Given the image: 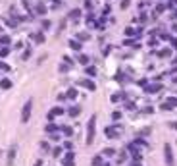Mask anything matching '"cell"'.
<instances>
[{"instance_id": "277c9868", "label": "cell", "mask_w": 177, "mask_h": 166, "mask_svg": "<svg viewBox=\"0 0 177 166\" xmlns=\"http://www.w3.org/2000/svg\"><path fill=\"white\" fill-rule=\"evenodd\" d=\"M14 158H16V149H10V155H8V162H12Z\"/></svg>"}, {"instance_id": "7a4b0ae2", "label": "cell", "mask_w": 177, "mask_h": 166, "mask_svg": "<svg viewBox=\"0 0 177 166\" xmlns=\"http://www.w3.org/2000/svg\"><path fill=\"white\" fill-rule=\"evenodd\" d=\"M31 104H33V100H27L25 104H23V112H21V122H27V120H29V116H31Z\"/></svg>"}, {"instance_id": "6da1fadb", "label": "cell", "mask_w": 177, "mask_h": 166, "mask_svg": "<svg viewBox=\"0 0 177 166\" xmlns=\"http://www.w3.org/2000/svg\"><path fill=\"white\" fill-rule=\"evenodd\" d=\"M94 122H96V116H92L91 122H88V126H87V143L88 145H91L92 139H94Z\"/></svg>"}, {"instance_id": "3957f363", "label": "cell", "mask_w": 177, "mask_h": 166, "mask_svg": "<svg viewBox=\"0 0 177 166\" xmlns=\"http://www.w3.org/2000/svg\"><path fill=\"white\" fill-rule=\"evenodd\" d=\"M166 158H168V166H173V155H171V147L169 145H166Z\"/></svg>"}]
</instances>
